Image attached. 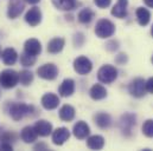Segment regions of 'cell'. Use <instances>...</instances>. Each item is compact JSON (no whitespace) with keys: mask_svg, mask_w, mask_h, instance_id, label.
<instances>
[{"mask_svg":"<svg viewBox=\"0 0 153 151\" xmlns=\"http://www.w3.org/2000/svg\"><path fill=\"white\" fill-rule=\"evenodd\" d=\"M35 110V108L32 105H27L24 103H13L10 106L8 113L11 116V118L13 120H20L26 116H30L32 111Z\"/></svg>","mask_w":153,"mask_h":151,"instance_id":"cell-1","label":"cell"},{"mask_svg":"<svg viewBox=\"0 0 153 151\" xmlns=\"http://www.w3.org/2000/svg\"><path fill=\"white\" fill-rule=\"evenodd\" d=\"M19 83V73L12 69L0 72V86L4 89H12Z\"/></svg>","mask_w":153,"mask_h":151,"instance_id":"cell-2","label":"cell"},{"mask_svg":"<svg viewBox=\"0 0 153 151\" xmlns=\"http://www.w3.org/2000/svg\"><path fill=\"white\" fill-rule=\"evenodd\" d=\"M115 25L108 19H101L95 26V33L99 38H109L114 34Z\"/></svg>","mask_w":153,"mask_h":151,"instance_id":"cell-3","label":"cell"},{"mask_svg":"<svg viewBox=\"0 0 153 151\" xmlns=\"http://www.w3.org/2000/svg\"><path fill=\"white\" fill-rule=\"evenodd\" d=\"M117 77V70L115 69L114 66L112 65H103L99 72H97V79L101 81V83H105V84H111L113 83Z\"/></svg>","mask_w":153,"mask_h":151,"instance_id":"cell-4","label":"cell"},{"mask_svg":"<svg viewBox=\"0 0 153 151\" xmlns=\"http://www.w3.org/2000/svg\"><path fill=\"white\" fill-rule=\"evenodd\" d=\"M74 70L81 76L88 75L93 70V63L85 56L77 57L76 59L74 60Z\"/></svg>","mask_w":153,"mask_h":151,"instance_id":"cell-5","label":"cell"},{"mask_svg":"<svg viewBox=\"0 0 153 151\" xmlns=\"http://www.w3.org/2000/svg\"><path fill=\"white\" fill-rule=\"evenodd\" d=\"M128 91L132 96L140 98L146 93V81L141 78H137L134 80L131 81L129 86H128Z\"/></svg>","mask_w":153,"mask_h":151,"instance_id":"cell-6","label":"cell"},{"mask_svg":"<svg viewBox=\"0 0 153 151\" xmlns=\"http://www.w3.org/2000/svg\"><path fill=\"white\" fill-rule=\"evenodd\" d=\"M37 73L45 80H53L58 76V69L55 64H44L37 70Z\"/></svg>","mask_w":153,"mask_h":151,"instance_id":"cell-7","label":"cell"},{"mask_svg":"<svg viewBox=\"0 0 153 151\" xmlns=\"http://www.w3.org/2000/svg\"><path fill=\"white\" fill-rule=\"evenodd\" d=\"M25 8V1L24 0H11L7 8V15L10 19L18 18Z\"/></svg>","mask_w":153,"mask_h":151,"instance_id":"cell-8","label":"cell"},{"mask_svg":"<svg viewBox=\"0 0 153 151\" xmlns=\"http://www.w3.org/2000/svg\"><path fill=\"white\" fill-rule=\"evenodd\" d=\"M133 126H135V116L132 113H126L120 119V129L123 135L129 136Z\"/></svg>","mask_w":153,"mask_h":151,"instance_id":"cell-9","label":"cell"},{"mask_svg":"<svg viewBox=\"0 0 153 151\" xmlns=\"http://www.w3.org/2000/svg\"><path fill=\"white\" fill-rule=\"evenodd\" d=\"M25 21L30 25V26H32V27H35V26H37L40 24V21H42V12H40V10H39L38 7H32V8H30L27 12H26V14H25Z\"/></svg>","mask_w":153,"mask_h":151,"instance_id":"cell-10","label":"cell"},{"mask_svg":"<svg viewBox=\"0 0 153 151\" xmlns=\"http://www.w3.org/2000/svg\"><path fill=\"white\" fill-rule=\"evenodd\" d=\"M70 137V132L67 128H58L52 132V142L55 145L64 144Z\"/></svg>","mask_w":153,"mask_h":151,"instance_id":"cell-11","label":"cell"},{"mask_svg":"<svg viewBox=\"0 0 153 151\" xmlns=\"http://www.w3.org/2000/svg\"><path fill=\"white\" fill-rule=\"evenodd\" d=\"M40 102H42V105H43L44 109H46V110H53V109H56L58 106L59 98L55 93L49 92V93H45L42 97V100Z\"/></svg>","mask_w":153,"mask_h":151,"instance_id":"cell-12","label":"cell"},{"mask_svg":"<svg viewBox=\"0 0 153 151\" xmlns=\"http://www.w3.org/2000/svg\"><path fill=\"white\" fill-rule=\"evenodd\" d=\"M24 52L32 54V56H38L42 52V45H40L39 40L35 39V38L27 39L24 44Z\"/></svg>","mask_w":153,"mask_h":151,"instance_id":"cell-13","label":"cell"},{"mask_svg":"<svg viewBox=\"0 0 153 151\" xmlns=\"http://www.w3.org/2000/svg\"><path fill=\"white\" fill-rule=\"evenodd\" d=\"M74 136L78 138V139H84L89 136L90 133V129H89V125L83 122V120H79L77 122L76 124L74 125Z\"/></svg>","mask_w":153,"mask_h":151,"instance_id":"cell-14","label":"cell"},{"mask_svg":"<svg viewBox=\"0 0 153 151\" xmlns=\"http://www.w3.org/2000/svg\"><path fill=\"white\" fill-rule=\"evenodd\" d=\"M58 92L62 97H70L75 92V81L70 78L64 79L58 87Z\"/></svg>","mask_w":153,"mask_h":151,"instance_id":"cell-15","label":"cell"},{"mask_svg":"<svg viewBox=\"0 0 153 151\" xmlns=\"http://www.w3.org/2000/svg\"><path fill=\"white\" fill-rule=\"evenodd\" d=\"M35 129H36L38 136L46 137L52 132V124L45 119H40L35 124Z\"/></svg>","mask_w":153,"mask_h":151,"instance_id":"cell-16","label":"cell"},{"mask_svg":"<svg viewBox=\"0 0 153 151\" xmlns=\"http://www.w3.org/2000/svg\"><path fill=\"white\" fill-rule=\"evenodd\" d=\"M37 137H38V133H37L35 126H25L20 132V138L27 144L33 143L37 139Z\"/></svg>","mask_w":153,"mask_h":151,"instance_id":"cell-17","label":"cell"},{"mask_svg":"<svg viewBox=\"0 0 153 151\" xmlns=\"http://www.w3.org/2000/svg\"><path fill=\"white\" fill-rule=\"evenodd\" d=\"M127 5H128V0H117L116 5L112 10V14L119 19L125 18L127 15Z\"/></svg>","mask_w":153,"mask_h":151,"instance_id":"cell-18","label":"cell"},{"mask_svg":"<svg viewBox=\"0 0 153 151\" xmlns=\"http://www.w3.org/2000/svg\"><path fill=\"white\" fill-rule=\"evenodd\" d=\"M64 44H65V40L63 38H53L49 41L48 44V52L49 53H52V54H56V53H59L63 47H64Z\"/></svg>","mask_w":153,"mask_h":151,"instance_id":"cell-19","label":"cell"},{"mask_svg":"<svg viewBox=\"0 0 153 151\" xmlns=\"http://www.w3.org/2000/svg\"><path fill=\"white\" fill-rule=\"evenodd\" d=\"M94 120H95V124L101 128V129H107L111 126L112 124V118L108 113L106 112H99L94 116Z\"/></svg>","mask_w":153,"mask_h":151,"instance_id":"cell-20","label":"cell"},{"mask_svg":"<svg viewBox=\"0 0 153 151\" xmlns=\"http://www.w3.org/2000/svg\"><path fill=\"white\" fill-rule=\"evenodd\" d=\"M51 1L53 6L61 11H73L78 5L77 0H51Z\"/></svg>","mask_w":153,"mask_h":151,"instance_id":"cell-21","label":"cell"},{"mask_svg":"<svg viewBox=\"0 0 153 151\" xmlns=\"http://www.w3.org/2000/svg\"><path fill=\"white\" fill-rule=\"evenodd\" d=\"M89 95L94 100H101V99L107 97V90L101 84H95V85L91 86V89L89 91Z\"/></svg>","mask_w":153,"mask_h":151,"instance_id":"cell-22","label":"cell"},{"mask_svg":"<svg viewBox=\"0 0 153 151\" xmlns=\"http://www.w3.org/2000/svg\"><path fill=\"white\" fill-rule=\"evenodd\" d=\"M1 58H2V62L5 65H13V64H16V62L18 59V53L14 48L8 47V48L4 50Z\"/></svg>","mask_w":153,"mask_h":151,"instance_id":"cell-23","label":"cell"},{"mask_svg":"<svg viewBox=\"0 0 153 151\" xmlns=\"http://www.w3.org/2000/svg\"><path fill=\"white\" fill-rule=\"evenodd\" d=\"M87 145L91 150H101L105 147V138L100 135H94L88 138Z\"/></svg>","mask_w":153,"mask_h":151,"instance_id":"cell-24","label":"cell"},{"mask_svg":"<svg viewBox=\"0 0 153 151\" xmlns=\"http://www.w3.org/2000/svg\"><path fill=\"white\" fill-rule=\"evenodd\" d=\"M75 117V109L71 106V105H63L59 110V118L64 122H70L73 120Z\"/></svg>","mask_w":153,"mask_h":151,"instance_id":"cell-25","label":"cell"},{"mask_svg":"<svg viewBox=\"0 0 153 151\" xmlns=\"http://www.w3.org/2000/svg\"><path fill=\"white\" fill-rule=\"evenodd\" d=\"M137 19H138V23L141 26H146L150 23V19H151L150 11L146 10V8H144V7H139L137 10Z\"/></svg>","mask_w":153,"mask_h":151,"instance_id":"cell-26","label":"cell"},{"mask_svg":"<svg viewBox=\"0 0 153 151\" xmlns=\"http://www.w3.org/2000/svg\"><path fill=\"white\" fill-rule=\"evenodd\" d=\"M94 17H95V13L90 8H83L79 11L77 18H78V21L81 24H89L94 19Z\"/></svg>","mask_w":153,"mask_h":151,"instance_id":"cell-27","label":"cell"},{"mask_svg":"<svg viewBox=\"0 0 153 151\" xmlns=\"http://www.w3.org/2000/svg\"><path fill=\"white\" fill-rule=\"evenodd\" d=\"M33 81V73L27 70H23L19 72V83L24 86L30 85Z\"/></svg>","mask_w":153,"mask_h":151,"instance_id":"cell-28","label":"cell"},{"mask_svg":"<svg viewBox=\"0 0 153 151\" xmlns=\"http://www.w3.org/2000/svg\"><path fill=\"white\" fill-rule=\"evenodd\" d=\"M20 63H22V65L25 66V67L32 66V65H35V63H36V56H32V54H29V53L24 52V53L20 54Z\"/></svg>","mask_w":153,"mask_h":151,"instance_id":"cell-29","label":"cell"},{"mask_svg":"<svg viewBox=\"0 0 153 151\" xmlns=\"http://www.w3.org/2000/svg\"><path fill=\"white\" fill-rule=\"evenodd\" d=\"M143 132L147 137H153V120L149 119L143 124Z\"/></svg>","mask_w":153,"mask_h":151,"instance_id":"cell-30","label":"cell"},{"mask_svg":"<svg viewBox=\"0 0 153 151\" xmlns=\"http://www.w3.org/2000/svg\"><path fill=\"white\" fill-rule=\"evenodd\" d=\"M94 2L99 8H106L111 5L112 0H94Z\"/></svg>","mask_w":153,"mask_h":151,"instance_id":"cell-31","label":"cell"},{"mask_svg":"<svg viewBox=\"0 0 153 151\" xmlns=\"http://www.w3.org/2000/svg\"><path fill=\"white\" fill-rule=\"evenodd\" d=\"M0 150H5V151H12L13 150V147H12V144L10 143V142H1V144H0Z\"/></svg>","mask_w":153,"mask_h":151,"instance_id":"cell-32","label":"cell"},{"mask_svg":"<svg viewBox=\"0 0 153 151\" xmlns=\"http://www.w3.org/2000/svg\"><path fill=\"white\" fill-rule=\"evenodd\" d=\"M146 91L150 93H153V77L146 81Z\"/></svg>","mask_w":153,"mask_h":151,"instance_id":"cell-33","label":"cell"},{"mask_svg":"<svg viewBox=\"0 0 153 151\" xmlns=\"http://www.w3.org/2000/svg\"><path fill=\"white\" fill-rule=\"evenodd\" d=\"M116 63L117 64H123L126 60H127V57H126V54H123V53H120L117 57H116Z\"/></svg>","mask_w":153,"mask_h":151,"instance_id":"cell-34","label":"cell"},{"mask_svg":"<svg viewBox=\"0 0 153 151\" xmlns=\"http://www.w3.org/2000/svg\"><path fill=\"white\" fill-rule=\"evenodd\" d=\"M35 150H48V147L45 145V144H43V143H40V144H37V145H35V148H33Z\"/></svg>","mask_w":153,"mask_h":151,"instance_id":"cell-35","label":"cell"},{"mask_svg":"<svg viewBox=\"0 0 153 151\" xmlns=\"http://www.w3.org/2000/svg\"><path fill=\"white\" fill-rule=\"evenodd\" d=\"M144 2H145L149 7H152L153 8V0H144Z\"/></svg>","mask_w":153,"mask_h":151,"instance_id":"cell-36","label":"cell"},{"mask_svg":"<svg viewBox=\"0 0 153 151\" xmlns=\"http://www.w3.org/2000/svg\"><path fill=\"white\" fill-rule=\"evenodd\" d=\"M26 2H29V4H31V5H36V4H38L40 0H25Z\"/></svg>","mask_w":153,"mask_h":151,"instance_id":"cell-37","label":"cell"},{"mask_svg":"<svg viewBox=\"0 0 153 151\" xmlns=\"http://www.w3.org/2000/svg\"><path fill=\"white\" fill-rule=\"evenodd\" d=\"M1 54H2V52H1V47H0V58H1Z\"/></svg>","mask_w":153,"mask_h":151,"instance_id":"cell-38","label":"cell"},{"mask_svg":"<svg viewBox=\"0 0 153 151\" xmlns=\"http://www.w3.org/2000/svg\"><path fill=\"white\" fill-rule=\"evenodd\" d=\"M151 33H152V37H153V26H152V29H151Z\"/></svg>","mask_w":153,"mask_h":151,"instance_id":"cell-39","label":"cell"},{"mask_svg":"<svg viewBox=\"0 0 153 151\" xmlns=\"http://www.w3.org/2000/svg\"><path fill=\"white\" fill-rule=\"evenodd\" d=\"M152 63H153V57H152Z\"/></svg>","mask_w":153,"mask_h":151,"instance_id":"cell-40","label":"cell"}]
</instances>
